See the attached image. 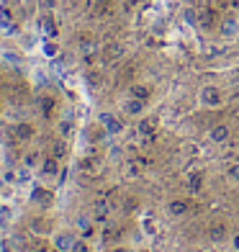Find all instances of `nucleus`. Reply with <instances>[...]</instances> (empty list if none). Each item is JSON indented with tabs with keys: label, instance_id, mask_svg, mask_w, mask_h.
<instances>
[{
	"label": "nucleus",
	"instance_id": "nucleus-31",
	"mask_svg": "<svg viewBox=\"0 0 239 252\" xmlns=\"http://www.w3.org/2000/svg\"><path fill=\"white\" fill-rule=\"evenodd\" d=\"M134 209H136V198H126V203H123V211L129 214V211H134Z\"/></svg>",
	"mask_w": 239,
	"mask_h": 252
},
{
	"label": "nucleus",
	"instance_id": "nucleus-26",
	"mask_svg": "<svg viewBox=\"0 0 239 252\" xmlns=\"http://www.w3.org/2000/svg\"><path fill=\"white\" fill-rule=\"evenodd\" d=\"M10 216H13V214H10L8 206H0V226H8L10 224Z\"/></svg>",
	"mask_w": 239,
	"mask_h": 252
},
{
	"label": "nucleus",
	"instance_id": "nucleus-18",
	"mask_svg": "<svg viewBox=\"0 0 239 252\" xmlns=\"http://www.w3.org/2000/svg\"><path fill=\"white\" fill-rule=\"evenodd\" d=\"M52 157H57V159H64L67 157V142H64V136L62 139H57V142H52Z\"/></svg>",
	"mask_w": 239,
	"mask_h": 252
},
{
	"label": "nucleus",
	"instance_id": "nucleus-4",
	"mask_svg": "<svg viewBox=\"0 0 239 252\" xmlns=\"http://www.w3.org/2000/svg\"><path fill=\"white\" fill-rule=\"evenodd\" d=\"M219 33H221V39H234L239 33V18L237 16H224V21L219 24Z\"/></svg>",
	"mask_w": 239,
	"mask_h": 252
},
{
	"label": "nucleus",
	"instance_id": "nucleus-24",
	"mask_svg": "<svg viewBox=\"0 0 239 252\" xmlns=\"http://www.w3.org/2000/svg\"><path fill=\"white\" fill-rule=\"evenodd\" d=\"M31 232L47 234V232H49V224H44V219H33V221H31Z\"/></svg>",
	"mask_w": 239,
	"mask_h": 252
},
{
	"label": "nucleus",
	"instance_id": "nucleus-22",
	"mask_svg": "<svg viewBox=\"0 0 239 252\" xmlns=\"http://www.w3.org/2000/svg\"><path fill=\"white\" fill-rule=\"evenodd\" d=\"M57 129H60V136H70V134H72V129H75V124H72V119H62Z\"/></svg>",
	"mask_w": 239,
	"mask_h": 252
},
{
	"label": "nucleus",
	"instance_id": "nucleus-15",
	"mask_svg": "<svg viewBox=\"0 0 239 252\" xmlns=\"http://www.w3.org/2000/svg\"><path fill=\"white\" fill-rule=\"evenodd\" d=\"M54 106H57V100H54L52 95H41V98H39V108H41V116H44V119H52Z\"/></svg>",
	"mask_w": 239,
	"mask_h": 252
},
{
	"label": "nucleus",
	"instance_id": "nucleus-5",
	"mask_svg": "<svg viewBox=\"0 0 239 252\" xmlns=\"http://www.w3.org/2000/svg\"><path fill=\"white\" fill-rule=\"evenodd\" d=\"M229 136H232V129L226 124H216L211 126V131H209V139L213 144H224V142H229Z\"/></svg>",
	"mask_w": 239,
	"mask_h": 252
},
{
	"label": "nucleus",
	"instance_id": "nucleus-6",
	"mask_svg": "<svg viewBox=\"0 0 239 252\" xmlns=\"http://www.w3.org/2000/svg\"><path fill=\"white\" fill-rule=\"evenodd\" d=\"M13 136L18 142H29V139H33L36 136V129L29 124V121H18L16 126H13Z\"/></svg>",
	"mask_w": 239,
	"mask_h": 252
},
{
	"label": "nucleus",
	"instance_id": "nucleus-16",
	"mask_svg": "<svg viewBox=\"0 0 239 252\" xmlns=\"http://www.w3.org/2000/svg\"><path fill=\"white\" fill-rule=\"evenodd\" d=\"M41 173H44V175H57V173H60V159L49 155V157L41 162Z\"/></svg>",
	"mask_w": 239,
	"mask_h": 252
},
{
	"label": "nucleus",
	"instance_id": "nucleus-17",
	"mask_svg": "<svg viewBox=\"0 0 239 252\" xmlns=\"http://www.w3.org/2000/svg\"><path fill=\"white\" fill-rule=\"evenodd\" d=\"M154 126H157L154 119H139V124H136V131H139L142 136H152V134H154Z\"/></svg>",
	"mask_w": 239,
	"mask_h": 252
},
{
	"label": "nucleus",
	"instance_id": "nucleus-12",
	"mask_svg": "<svg viewBox=\"0 0 239 252\" xmlns=\"http://www.w3.org/2000/svg\"><path fill=\"white\" fill-rule=\"evenodd\" d=\"M167 214L170 216H185L188 214V201H183V198L167 201Z\"/></svg>",
	"mask_w": 239,
	"mask_h": 252
},
{
	"label": "nucleus",
	"instance_id": "nucleus-35",
	"mask_svg": "<svg viewBox=\"0 0 239 252\" xmlns=\"http://www.w3.org/2000/svg\"><path fill=\"white\" fill-rule=\"evenodd\" d=\"M232 247H234V250H237V252H239V232H237V234H234V237H232Z\"/></svg>",
	"mask_w": 239,
	"mask_h": 252
},
{
	"label": "nucleus",
	"instance_id": "nucleus-1",
	"mask_svg": "<svg viewBox=\"0 0 239 252\" xmlns=\"http://www.w3.org/2000/svg\"><path fill=\"white\" fill-rule=\"evenodd\" d=\"M198 103L203 108H219L224 103V95H221V90L216 85H203L198 90Z\"/></svg>",
	"mask_w": 239,
	"mask_h": 252
},
{
	"label": "nucleus",
	"instance_id": "nucleus-14",
	"mask_svg": "<svg viewBox=\"0 0 239 252\" xmlns=\"http://www.w3.org/2000/svg\"><path fill=\"white\" fill-rule=\"evenodd\" d=\"M129 95H131V98H139V100H149V98H152V88L136 83V85L129 88Z\"/></svg>",
	"mask_w": 239,
	"mask_h": 252
},
{
	"label": "nucleus",
	"instance_id": "nucleus-8",
	"mask_svg": "<svg viewBox=\"0 0 239 252\" xmlns=\"http://www.w3.org/2000/svg\"><path fill=\"white\" fill-rule=\"evenodd\" d=\"M144 108H147V100L131 98V95H129V100H123V113H126V116H142Z\"/></svg>",
	"mask_w": 239,
	"mask_h": 252
},
{
	"label": "nucleus",
	"instance_id": "nucleus-7",
	"mask_svg": "<svg viewBox=\"0 0 239 252\" xmlns=\"http://www.w3.org/2000/svg\"><path fill=\"white\" fill-rule=\"evenodd\" d=\"M226 237H229V229H226V224H224V221H213L211 229H209V239H211V242L221 245V242H226Z\"/></svg>",
	"mask_w": 239,
	"mask_h": 252
},
{
	"label": "nucleus",
	"instance_id": "nucleus-21",
	"mask_svg": "<svg viewBox=\"0 0 239 252\" xmlns=\"http://www.w3.org/2000/svg\"><path fill=\"white\" fill-rule=\"evenodd\" d=\"M41 29H44V33H47L49 39L57 36V24H54V18H52V16H47V18L41 21Z\"/></svg>",
	"mask_w": 239,
	"mask_h": 252
},
{
	"label": "nucleus",
	"instance_id": "nucleus-39",
	"mask_svg": "<svg viewBox=\"0 0 239 252\" xmlns=\"http://www.w3.org/2000/svg\"><path fill=\"white\" fill-rule=\"evenodd\" d=\"M196 252H203V250H196Z\"/></svg>",
	"mask_w": 239,
	"mask_h": 252
},
{
	"label": "nucleus",
	"instance_id": "nucleus-38",
	"mask_svg": "<svg viewBox=\"0 0 239 252\" xmlns=\"http://www.w3.org/2000/svg\"><path fill=\"white\" fill-rule=\"evenodd\" d=\"M95 3H98V5H108V3H111V0H95Z\"/></svg>",
	"mask_w": 239,
	"mask_h": 252
},
{
	"label": "nucleus",
	"instance_id": "nucleus-10",
	"mask_svg": "<svg viewBox=\"0 0 239 252\" xmlns=\"http://www.w3.org/2000/svg\"><path fill=\"white\" fill-rule=\"evenodd\" d=\"M198 26L203 31H211L216 26V10L213 8H203L201 13H198Z\"/></svg>",
	"mask_w": 239,
	"mask_h": 252
},
{
	"label": "nucleus",
	"instance_id": "nucleus-32",
	"mask_svg": "<svg viewBox=\"0 0 239 252\" xmlns=\"http://www.w3.org/2000/svg\"><path fill=\"white\" fill-rule=\"evenodd\" d=\"M88 83H90V85H100V75H98V72H90V75H88Z\"/></svg>",
	"mask_w": 239,
	"mask_h": 252
},
{
	"label": "nucleus",
	"instance_id": "nucleus-34",
	"mask_svg": "<svg viewBox=\"0 0 239 252\" xmlns=\"http://www.w3.org/2000/svg\"><path fill=\"white\" fill-rule=\"evenodd\" d=\"M18 183H29V173H26V170H21V173H18Z\"/></svg>",
	"mask_w": 239,
	"mask_h": 252
},
{
	"label": "nucleus",
	"instance_id": "nucleus-19",
	"mask_svg": "<svg viewBox=\"0 0 239 252\" xmlns=\"http://www.w3.org/2000/svg\"><path fill=\"white\" fill-rule=\"evenodd\" d=\"M201 188H203V175L201 173H190L188 175V190L190 193H198Z\"/></svg>",
	"mask_w": 239,
	"mask_h": 252
},
{
	"label": "nucleus",
	"instance_id": "nucleus-13",
	"mask_svg": "<svg viewBox=\"0 0 239 252\" xmlns=\"http://www.w3.org/2000/svg\"><path fill=\"white\" fill-rule=\"evenodd\" d=\"M31 198L36 201L39 206H52V201H54V193H52V190H47V188H33Z\"/></svg>",
	"mask_w": 239,
	"mask_h": 252
},
{
	"label": "nucleus",
	"instance_id": "nucleus-33",
	"mask_svg": "<svg viewBox=\"0 0 239 252\" xmlns=\"http://www.w3.org/2000/svg\"><path fill=\"white\" fill-rule=\"evenodd\" d=\"M44 52H47V57H54L57 54V47H54V44H44Z\"/></svg>",
	"mask_w": 239,
	"mask_h": 252
},
{
	"label": "nucleus",
	"instance_id": "nucleus-2",
	"mask_svg": "<svg viewBox=\"0 0 239 252\" xmlns=\"http://www.w3.org/2000/svg\"><path fill=\"white\" fill-rule=\"evenodd\" d=\"M98 121H100V126L106 129L108 136H119V134L123 131V121H121L119 116H113V113H100Z\"/></svg>",
	"mask_w": 239,
	"mask_h": 252
},
{
	"label": "nucleus",
	"instance_id": "nucleus-9",
	"mask_svg": "<svg viewBox=\"0 0 239 252\" xmlns=\"http://www.w3.org/2000/svg\"><path fill=\"white\" fill-rule=\"evenodd\" d=\"M123 57V47L119 41H108L106 49H103V62H119Z\"/></svg>",
	"mask_w": 239,
	"mask_h": 252
},
{
	"label": "nucleus",
	"instance_id": "nucleus-27",
	"mask_svg": "<svg viewBox=\"0 0 239 252\" xmlns=\"http://www.w3.org/2000/svg\"><path fill=\"white\" fill-rule=\"evenodd\" d=\"M226 178H229L232 183H239V162H234L229 170H226Z\"/></svg>",
	"mask_w": 239,
	"mask_h": 252
},
{
	"label": "nucleus",
	"instance_id": "nucleus-28",
	"mask_svg": "<svg viewBox=\"0 0 239 252\" xmlns=\"http://www.w3.org/2000/svg\"><path fill=\"white\" fill-rule=\"evenodd\" d=\"M29 252H49V247H47V242H41V239H36V242H31Z\"/></svg>",
	"mask_w": 239,
	"mask_h": 252
},
{
	"label": "nucleus",
	"instance_id": "nucleus-23",
	"mask_svg": "<svg viewBox=\"0 0 239 252\" xmlns=\"http://www.w3.org/2000/svg\"><path fill=\"white\" fill-rule=\"evenodd\" d=\"M119 237H121V232H119L116 226H106L103 229V242H116Z\"/></svg>",
	"mask_w": 239,
	"mask_h": 252
},
{
	"label": "nucleus",
	"instance_id": "nucleus-11",
	"mask_svg": "<svg viewBox=\"0 0 239 252\" xmlns=\"http://www.w3.org/2000/svg\"><path fill=\"white\" fill-rule=\"evenodd\" d=\"M93 211H95V224H108V211H111V203L106 198H98L95 206H93Z\"/></svg>",
	"mask_w": 239,
	"mask_h": 252
},
{
	"label": "nucleus",
	"instance_id": "nucleus-3",
	"mask_svg": "<svg viewBox=\"0 0 239 252\" xmlns=\"http://www.w3.org/2000/svg\"><path fill=\"white\" fill-rule=\"evenodd\" d=\"M75 242H77V237H75L72 232L54 234V250H57V252H72V250H75Z\"/></svg>",
	"mask_w": 239,
	"mask_h": 252
},
{
	"label": "nucleus",
	"instance_id": "nucleus-36",
	"mask_svg": "<svg viewBox=\"0 0 239 252\" xmlns=\"http://www.w3.org/2000/svg\"><path fill=\"white\" fill-rule=\"evenodd\" d=\"M108 252H131L129 247H113V250H108Z\"/></svg>",
	"mask_w": 239,
	"mask_h": 252
},
{
	"label": "nucleus",
	"instance_id": "nucleus-30",
	"mask_svg": "<svg viewBox=\"0 0 239 252\" xmlns=\"http://www.w3.org/2000/svg\"><path fill=\"white\" fill-rule=\"evenodd\" d=\"M39 162V155L36 152H31V155H26V167H33V165H36Z\"/></svg>",
	"mask_w": 239,
	"mask_h": 252
},
{
	"label": "nucleus",
	"instance_id": "nucleus-37",
	"mask_svg": "<svg viewBox=\"0 0 239 252\" xmlns=\"http://www.w3.org/2000/svg\"><path fill=\"white\" fill-rule=\"evenodd\" d=\"M41 3L47 5V8H54V5H57V0H41Z\"/></svg>",
	"mask_w": 239,
	"mask_h": 252
},
{
	"label": "nucleus",
	"instance_id": "nucleus-20",
	"mask_svg": "<svg viewBox=\"0 0 239 252\" xmlns=\"http://www.w3.org/2000/svg\"><path fill=\"white\" fill-rule=\"evenodd\" d=\"M77 229L83 232V237H90V234H93V219H88V216H77Z\"/></svg>",
	"mask_w": 239,
	"mask_h": 252
},
{
	"label": "nucleus",
	"instance_id": "nucleus-25",
	"mask_svg": "<svg viewBox=\"0 0 239 252\" xmlns=\"http://www.w3.org/2000/svg\"><path fill=\"white\" fill-rule=\"evenodd\" d=\"M10 24H13V16H10V10L3 5L0 8V26H10Z\"/></svg>",
	"mask_w": 239,
	"mask_h": 252
},
{
	"label": "nucleus",
	"instance_id": "nucleus-29",
	"mask_svg": "<svg viewBox=\"0 0 239 252\" xmlns=\"http://www.w3.org/2000/svg\"><path fill=\"white\" fill-rule=\"evenodd\" d=\"M72 252H90V247H88V242H83V239H77Z\"/></svg>",
	"mask_w": 239,
	"mask_h": 252
}]
</instances>
